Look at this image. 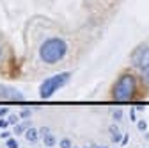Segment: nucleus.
Here are the masks:
<instances>
[{"instance_id": "1", "label": "nucleus", "mask_w": 149, "mask_h": 148, "mask_svg": "<svg viewBox=\"0 0 149 148\" xmlns=\"http://www.w3.org/2000/svg\"><path fill=\"white\" fill-rule=\"evenodd\" d=\"M66 54H68V45L61 38H50L39 47V57L46 64L59 63Z\"/></svg>"}, {"instance_id": "2", "label": "nucleus", "mask_w": 149, "mask_h": 148, "mask_svg": "<svg viewBox=\"0 0 149 148\" xmlns=\"http://www.w3.org/2000/svg\"><path fill=\"white\" fill-rule=\"evenodd\" d=\"M135 77L132 75H123L112 87V98L117 100V102H126V100H132L135 97Z\"/></svg>"}, {"instance_id": "3", "label": "nucleus", "mask_w": 149, "mask_h": 148, "mask_svg": "<svg viewBox=\"0 0 149 148\" xmlns=\"http://www.w3.org/2000/svg\"><path fill=\"white\" fill-rule=\"evenodd\" d=\"M69 77H71L69 71H62V73H57V75H53V77L46 79V80L41 84V87H39V97H41L43 100L50 98V97L55 93V91L61 89V87L69 80Z\"/></svg>"}, {"instance_id": "4", "label": "nucleus", "mask_w": 149, "mask_h": 148, "mask_svg": "<svg viewBox=\"0 0 149 148\" xmlns=\"http://www.w3.org/2000/svg\"><path fill=\"white\" fill-rule=\"evenodd\" d=\"M132 64L140 71L149 68V47H140L132 54Z\"/></svg>"}, {"instance_id": "5", "label": "nucleus", "mask_w": 149, "mask_h": 148, "mask_svg": "<svg viewBox=\"0 0 149 148\" xmlns=\"http://www.w3.org/2000/svg\"><path fill=\"white\" fill-rule=\"evenodd\" d=\"M0 98L2 100H16V102H23L25 97L20 93V91H16L13 87H6V86H0Z\"/></svg>"}, {"instance_id": "6", "label": "nucleus", "mask_w": 149, "mask_h": 148, "mask_svg": "<svg viewBox=\"0 0 149 148\" xmlns=\"http://www.w3.org/2000/svg\"><path fill=\"white\" fill-rule=\"evenodd\" d=\"M39 128H34V127H29V130L25 132V139L30 141V143H36L37 139H39Z\"/></svg>"}, {"instance_id": "7", "label": "nucleus", "mask_w": 149, "mask_h": 148, "mask_svg": "<svg viewBox=\"0 0 149 148\" xmlns=\"http://www.w3.org/2000/svg\"><path fill=\"white\" fill-rule=\"evenodd\" d=\"M29 127H30V123H29V121H27V123H22V125L18 123V125H14L13 132H14V134H25V132L29 130Z\"/></svg>"}, {"instance_id": "8", "label": "nucleus", "mask_w": 149, "mask_h": 148, "mask_svg": "<svg viewBox=\"0 0 149 148\" xmlns=\"http://www.w3.org/2000/svg\"><path fill=\"white\" fill-rule=\"evenodd\" d=\"M43 141H45V146L46 148H52V146H55V143H57V139H55V136L52 132L46 134V136H43Z\"/></svg>"}, {"instance_id": "9", "label": "nucleus", "mask_w": 149, "mask_h": 148, "mask_svg": "<svg viewBox=\"0 0 149 148\" xmlns=\"http://www.w3.org/2000/svg\"><path fill=\"white\" fill-rule=\"evenodd\" d=\"M7 121H9V125H18V121H20V116H16V114H9Z\"/></svg>"}, {"instance_id": "10", "label": "nucleus", "mask_w": 149, "mask_h": 148, "mask_svg": "<svg viewBox=\"0 0 149 148\" xmlns=\"http://www.w3.org/2000/svg\"><path fill=\"white\" fill-rule=\"evenodd\" d=\"M59 144H61V148H73V146H71V139H69V137H64Z\"/></svg>"}, {"instance_id": "11", "label": "nucleus", "mask_w": 149, "mask_h": 148, "mask_svg": "<svg viewBox=\"0 0 149 148\" xmlns=\"http://www.w3.org/2000/svg\"><path fill=\"white\" fill-rule=\"evenodd\" d=\"M137 128H139V130H142V132H146L147 130V121H144V120L137 121Z\"/></svg>"}, {"instance_id": "12", "label": "nucleus", "mask_w": 149, "mask_h": 148, "mask_svg": "<svg viewBox=\"0 0 149 148\" xmlns=\"http://www.w3.org/2000/svg\"><path fill=\"white\" fill-rule=\"evenodd\" d=\"M112 116H114V120H116V121H121V120H123V111H119V109H117V111H114V113H112Z\"/></svg>"}, {"instance_id": "13", "label": "nucleus", "mask_w": 149, "mask_h": 148, "mask_svg": "<svg viewBox=\"0 0 149 148\" xmlns=\"http://www.w3.org/2000/svg\"><path fill=\"white\" fill-rule=\"evenodd\" d=\"M6 141H7V148H18V141H16V139L9 137V139H6Z\"/></svg>"}, {"instance_id": "14", "label": "nucleus", "mask_w": 149, "mask_h": 148, "mask_svg": "<svg viewBox=\"0 0 149 148\" xmlns=\"http://www.w3.org/2000/svg\"><path fill=\"white\" fill-rule=\"evenodd\" d=\"M30 114H32V113H30V109H23L22 113H20V118H23V120H25V118H29Z\"/></svg>"}, {"instance_id": "15", "label": "nucleus", "mask_w": 149, "mask_h": 148, "mask_svg": "<svg viewBox=\"0 0 149 148\" xmlns=\"http://www.w3.org/2000/svg\"><path fill=\"white\" fill-rule=\"evenodd\" d=\"M121 136H123L121 132H116V134H112V141H114V143H119V141H123V139H121Z\"/></svg>"}, {"instance_id": "16", "label": "nucleus", "mask_w": 149, "mask_h": 148, "mask_svg": "<svg viewBox=\"0 0 149 148\" xmlns=\"http://www.w3.org/2000/svg\"><path fill=\"white\" fill-rule=\"evenodd\" d=\"M39 134H41V136L50 134V128H48V127H41V128H39Z\"/></svg>"}, {"instance_id": "17", "label": "nucleus", "mask_w": 149, "mask_h": 148, "mask_svg": "<svg viewBox=\"0 0 149 148\" xmlns=\"http://www.w3.org/2000/svg\"><path fill=\"white\" fill-rule=\"evenodd\" d=\"M130 118H132V121H137V113H135V107L130 111Z\"/></svg>"}, {"instance_id": "18", "label": "nucleus", "mask_w": 149, "mask_h": 148, "mask_svg": "<svg viewBox=\"0 0 149 148\" xmlns=\"http://www.w3.org/2000/svg\"><path fill=\"white\" fill-rule=\"evenodd\" d=\"M142 75H144V80H146V82H149V68L142 71Z\"/></svg>"}, {"instance_id": "19", "label": "nucleus", "mask_w": 149, "mask_h": 148, "mask_svg": "<svg viewBox=\"0 0 149 148\" xmlns=\"http://www.w3.org/2000/svg\"><path fill=\"white\" fill-rule=\"evenodd\" d=\"M7 125H9L7 120H0V128H7Z\"/></svg>"}, {"instance_id": "20", "label": "nucleus", "mask_w": 149, "mask_h": 148, "mask_svg": "<svg viewBox=\"0 0 149 148\" xmlns=\"http://www.w3.org/2000/svg\"><path fill=\"white\" fill-rule=\"evenodd\" d=\"M108 130H110L112 134H116V132H119V128H117L116 125H110V128H108Z\"/></svg>"}, {"instance_id": "21", "label": "nucleus", "mask_w": 149, "mask_h": 148, "mask_svg": "<svg viewBox=\"0 0 149 148\" xmlns=\"http://www.w3.org/2000/svg\"><path fill=\"white\" fill-rule=\"evenodd\" d=\"M7 114V107H0V116H6Z\"/></svg>"}, {"instance_id": "22", "label": "nucleus", "mask_w": 149, "mask_h": 148, "mask_svg": "<svg viewBox=\"0 0 149 148\" xmlns=\"http://www.w3.org/2000/svg\"><path fill=\"white\" fill-rule=\"evenodd\" d=\"M128 139H130V137H128V134H124V136H123V141H121V144H126V143H128Z\"/></svg>"}, {"instance_id": "23", "label": "nucleus", "mask_w": 149, "mask_h": 148, "mask_svg": "<svg viewBox=\"0 0 149 148\" xmlns=\"http://www.w3.org/2000/svg\"><path fill=\"white\" fill-rule=\"evenodd\" d=\"M0 136H2V137H4V139H9V136H11V134H9V132H7V130H6V132H4V134H0Z\"/></svg>"}, {"instance_id": "24", "label": "nucleus", "mask_w": 149, "mask_h": 148, "mask_svg": "<svg viewBox=\"0 0 149 148\" xmlns=\"http://www.w3.org/2000/svg\"><path fill=\"white\" fill-rule=\"evenodd\" d=\"M144 137H146V139L149 141V132H146V134H144Z\"/></svg>"}, {"instance_id": "25", "label": "nucleus", "mask_w": 149, "mask_h": 148, "mask_svg": "<svg viewBox=\"0 0 149 148\" xmlns=\"http://www.w3.org/2000/svg\"><path fill=\"white\" fill-rule=\"evenodd\" d=\"M96 148H107V146H96Z\"/></svg>"}]
</instances>
